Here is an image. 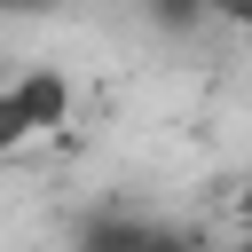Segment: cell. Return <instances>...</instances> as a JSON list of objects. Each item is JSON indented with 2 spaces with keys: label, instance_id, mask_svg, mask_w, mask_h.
Listing matches in <instances>:
<instances>
[{
  "label": "cell",
  "instance_id": "cell-2",
  "mask_svg": "<svg viewBox=\"0 0 252 252\" xmlns=\"http://www.w3.org/2000/svg\"><path fill=\"white\" fill-rule=\"evenodd\" d=\"M8 94L24 102V118H32V134H63V118H71V79H63L55 63H39V71H24V79H16Z\"/></svg>",
  "mask_w": 252,
  "mask_h": 252
},
{
  "label": "cell",
  "instance_id": "cell-8",
  "mask_svg": "<svg viewBox=\"0 0 252 252\" xmlns=\"http://www.w3.org/2000/svg\"><path fill=\"white\" fill-rule=\"evenodd\" d=\"M236 252H252V228H244V244H236Z\"/></svg>",
  "mask_w": 252,
  "mask_h": 252
},
{
  "label": "cell",
  "instance_id": "cell-5",
  "mask_svg": "<svg viewBox=\"0 0 252 252\" xmlns=\"http://www.w3.org/2000/svg\"><path fill=\"white\" fill-rule=\"evenodd\" d=\"M213 16H220V24H244V32H252V0H213Z\"/></svg>",
  "mask_w": 252,
  "mask_h": 252
},
{
  "label": "cell",
  "instance_id": "cell-7",
  "mask_svg": "<svg viewBox=\"0 0 252 252\" xmlns=\"http://www.w3.org/2000/svg\"><path fill=\"white\" fill-rule=\"evenodd\" d=\"M236 205H244V228H252V181H244V197H236Z\"/></svg>",
  "mask_w": 252,
  "mask_h": 252
},
{
  "label": "cell",
  "instance_id": "cell-6",
  "mask_svg": "<svg viewBox=\"0 0 252 252\" xmlns=\"http://www.w3.org/2000/svg\"><path fill=\"white\" fill-rule=\"evenodd\" d=\"M32 8H47V0H0V16H32Z\"/></svg>",
  "mask_w": 252,
  "mask_h": 252
},
{
  "label": "cell",
  "instance_id": "cell-3",
  "mask_svg": "<svg viewBox=\"0 0 252 252\" xmlns=\"http://www.w3.org/2000/svg\"><path fill=\"white\" fill-rule=\"evenodd\" d=\"M142 24H150V32H165V39H181V32L213 24V0H142Z\"/></svg>",
  "mask_w": 252,
  "mask_h": 252
},
{
  "label": "cell",
  "instance_id": "cell-4",
  "mask_svg": "<svg viewBox=\"0 0 252 252\" xmlns=\"http://www.w3.org/2000/svg\"><path fill=\"white\" fill-rule=\"evenodd\" d=\"M24 142H39V134H32V118H24V102L0 87V158H16Z\"/></svg>",
  "mask_w": 252,
  "mask_h": 252
},
{
  "label": "cell",
  "instance_id": "cell-1",
  "mask_svg": "<svg viewBox=\"0 0 252 252\" xmlns=\"http://www.w3.org/2000/svg\"><path fill=\"white\" fill-rule=\"evenodd\" d=\"M142 213H126V205H87L79 220H71V252H142Z\"/></svg>",
  "mask_w": 252,
  "mask_h": 252
}]
</instances>
